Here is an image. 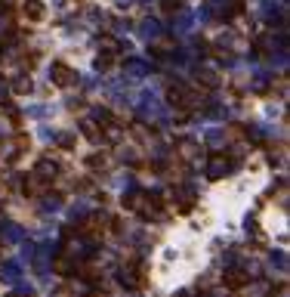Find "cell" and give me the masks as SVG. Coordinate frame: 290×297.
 <instances>
[{
  "mask_svg": "<svg viewBox=\"0 0 290 297\" xmlns=\"http://www.w3.org/2000/svg\"><path fill=\"white\" fill-rule=\"evenodd\" d=\"M49 81H53L56 87H71V84L78 81V71L68 69L65 62H53V69H49Z\"/></svg>",
  "mask_w": 290,
  "mask_h": 297,
  "instance_id": "1",
  "label": "cell"
},
{
  "mask_svg": "<svg viewBox=\"0 0 290 297\" xmlns=\"http://www.w3.org/2000/svg\"><path fill=\"white\" fill-rule=\"evenodd\" d=\"M22 239H25V229L19 223H10V220L0 223V242H3V245H19Z\"/></svg>",
  "mask_w": 290,
  "mask_h": 297,
  "instance_id": "2",
  "label": "cell"
},
{
  "mask_svg": "<svg viewBox=\"0 0 290 297\" xmlns=\"http://www.w3.org/2000/svg\"><path fill=\"white\" fill-rule=\"evenodd\" d=\"M151 71V65L145 62V59H127V65H124V74H130V78H145V74Z\"/></svg>",
  "mask_w": 290,
  "mask_h": 297,
  "instance_id": "3",
  "label": "cell"
},
{
  "mask_svg": "<svg viewBox=\"0 0 290 297\" xmlns=\"http://www.w3.org/2000/svg\"><path fill=\"white\" fill-rule=\"evenodd\" d=\"M59 174V164H56V161H49V158H40L37 161V167H34V176H37V180H53V176Z\"/></svg>",
  "mask_w": 290,
  "mask_h": 297,
  "instance_id": "4",
  "label": "cell"
},
{
  "mask_svg": "<svg viewBox=\"0 0 290 297\" xmlns=\"http://www.w3.org/2000/svg\"><path fill=\"white\" fill-rule=\"evenodd\" d=\"M19 279H22V269H19V263H13V260L0 263V282H6V285H16Z\"/></svg>",
  "mask_w": 290,
  "mask_h": 297,
  "instance_id": "5",
  "label": "cell"
},
{
  "mask_svg": "<svg viewBox=\"0 0 290 297\" xmlns=\"http://www.w3.org/2000/svg\"><path fill=\"white\" fill-rule=\"evenodd\" d=\"M226 174H228V161L223 155H213L207 161V176L210 180H219V176H226Z\"/></svg>",
  "mask_w": 290,
  "mask_h": 297,
  "instance_id": "6",
  "label": "cell"
},
{
  "mask_svg": "<svg viewBox=\"0 0 290 297\" xmlns=\"http://www.w3.org/2000/svg\"><path fill=\"white\" fill-rule=\"evenodd\" d=\"M198 81L207 84V87H219V81H223V78H219V71L213 69V65H201V69H198Z\"/></svg>",
  "mask_w": 290,
  "mask_h": 297,
  "instance_id": "7",
  "label": "cell"
},
{
  "mask_svg": "<svg viewBox=\"0 0 290 297\" xmlns=\"http://www.w3.org/2000/svg\"><path fill=\"white\" fill-rule=\"evenodd\" d=\"M139 35H142L145 40H158V37H161V22H158V19H145V22L139 25Z\"/></svg>",
  "mask_w": 290,
  "mask_h": 297,
  "instance_id": "8",
  "label": "cell"
},
{
  "mask_svg": "<svg viewBox=\"0 0 290 297\" xmlns=\"http://www.w3.org/2000/svg\"><path fill=\"white\" fill-rule=\"evenodd\" d=\"M192 22H194V16L189 10H182L176 16V22H173V31H176V35H185V31H192Z\"/></svg>",
  "mask_w": 290,
  "mask_h": 297,
  "instance_id": "9",
  "label": "cell"
},
{
  "mask_svg": "<svg viewBox=\"0 0 290 297\" xmlns=\"http://www.w3.org/2000/svg\"><path fill=\"white\" fill-rule=\"evenodd\" d=\"M269 266L278 269V273H287V254L284 251H272L269 254Z\"/></svg>",
  "mask_w": 290,
  "mask_h": 297,
  "instance_id": "10",
  "label": "cell"
},
{
  "mask_svg": "<svg viewBox=\"0 0 290 297\" xmlns=\"http://www.w3.org/2000/svg\"><path fill=\"white\" fill-rule=\"evenodd\" d=\"M25 16H28V19H44V3H40V0H25Z\"/></svg>",
  "mask_w": 290,
  "mask_h": 297,
  "instance_id": "11",
  "label": "cell"
},
{
  "mask_svg": "<svg viewBox=\"0 0 290 297\" xmlns=\"http://www.w3.org/2000/svg\"><path fill=\"white\" fill-rule=\"evenodd\" d=\"M204 140H207L213 149H219V146H226V130H219V127H213V130H207V133H204Z\"/></svg>",
  "mask_w": 290,
  "mask_h": 297,
  "instance_id": "12",
  "label": "cell"
},
{
  "mask_svg": "<svg viewBox=\"0 0 290 297\" xmlns=\"http://www.w3.org/2000/svg\"><path fill=\"white\" fill-rule=\"evenodd\" d=\"M247 279H250L247 273H238V269H228V276H226V285H228V288H241V285L247 282Z\"/></svg>",
  "mask_w": 290,
  "mask_h": 297,
  "instance_id": "13",
  "label": "cell"
},
{
  "mask_svg": "<svg viewBox=\"0 0 290 297\" xmlns=\"http://www.w3.org/2000/svg\"><path fill=\"white\" fill-rule=\"evenodd\" d=\"M13 90H16V93H22V96H25V93H31V90H34V84H31V78H25V74H19V78L13 81Z\"/></svg>",
  "mask_w": 290,
  "mask_h": 297,
  "instance_id": "14",
  "label": "cell"
},
{
  "mask_svg": "<svg viewBox=\"0 0 290 297\" xmlns=\"http://www.w3.org/2000/svg\"><path fill=\"white\" fill-rule=\"evenodd\" d=\"M124 208H130V210H136V208H142V192H130V195H124Z\"/></svg>",
  "mask_w": 290,
  "mask_h": 297,
  "instance_id": "15",
  "label": "cell"
},
{
  "mask_svg": "<svg viewBox=\"0 0 290 297\" xmlns=\"http://www.w3.org/2000/svg\"><path fill=\"white\" fill-rule=\"evenodd\" d=\"M250 87L257 90V93H262V90L269 87V74H266V71H257V74H253V84H250Z\"/></svg>",
  "mask_w": 290,
  "mask_h": 297,
  "instance_id": "16",
  "label": "cell"
},
{
  "mask_svg": "<svg viewBox=\"0 0 290 297\" xmlns=\"http://www.w3.org/2000/svg\"><path fill=\"white\" fill-rule=\"evenodd\" d=\"M117 282H121L124 288H136V276L130 273V269H121V273H117Z\"/></svg>",
  "mask_w": 290,
  "mask_h": 297,
  "instance_id": "17",
  "label": "cell"
},
{
  "mask_svg": "<svg viewBox=\"0 0 290 297\" xmlns=\"http://www.w3.org/2000/svg\"><path fill=\"white\" fill-rule=\"evenodd\" d=\"M99 47H105V53H117V50H121V44H117L114 37H102Z\"/></svg>",
  "mask_w": 290,
  "mask_h": 297,
  "instance_id": "18",
  "label": "cell"
},
{
  "mask_svg": "<svg viewBox=\"0 0 290 297\" xmlns=\"http://www.w3.org/2000/svg\"><path fill=\"white\" fill-rule=\"evenodd\" d=\"M53 140L59 142V146H65V149H71V146H74V137H71V133H56Z\"/></svg>",
  "mask_w": 290,
  "mask_h": 297,
  "instance_id": "19",
  "label": "cell"
},
{
  "mask_svg": "<svg viewBox=\"0 0 290 297\" xmlns=\"http://www.w3.org/2000/svg\"><path fill=\"white\" fill-rule=\"evenodd\" d=\"M179 152H182L185 158H194V155H198V146H194L192 140H185V142H182V149H179Z\"/></svg>",
  "mask_w": 290,
  "mask_h": 297,
  "instance_id": "20",
  "label": "cell"
},
{
  "mask_svg": "<svg viewBox=\"0 0 290 297\" xmlns=\"http://www.w3.org/2000/svg\"><path fill=\"white\" fill-rule=\"evenodd\" d=\"M83 133H87V137H90L93 142H99V140H102V137H99V130L93 127V121H83Z\"/></svg>",
  "mask_w": 290,
  "mask_h": 297,
  "instance_id": "21",
  "label": "cell"
},
{
  "mask_svg": "<svg viewBox=\"0 0 290 297\" xmlns=\"http://www.w3.org/2000/svg\"><path fill=\"white\" fill-rule=\"evenodd\" d=\"M40 208H44V210H59V208H62V201H59L56 195H47V201H44Z\"/></svg>",
  "mask_w": 290,
  "mask_h": 297,
  "instance_id": "22",
  "label": "cell"
},
{
  "mask_svg": "<svg viewBox=\"0 0 290 297\" xmlns=\"http://www.w3.org/2000/svg\"><path fill=\"white\" fill-rule=\"evenodd\" d=\"M87 210H90V205H87V201H78V205L71 208V217L78 220V217H83V214H87Z\"/></svg>",
  "mask_w": 290,
  "mask_h": 297,
  "instance_id": "23",
  "label": "cell"
},
{
  "mask_svg": "<svg viewBox=\"0 0 290 297\" xmlns=\"http://www.w3.org/2000/svg\"><path fill=\"white\" fill-rule=\"evenodd\" d=\"M127 31H130V22H114V35H127Z\"/></svg>",
  "mask_w": 290,
  "mask_h": 297,
  "instance_id": "24",
  "label": "cell"
},
{
  "mask_svg": "<svg viewBox=\"0 0 290 297\" xmlns=\"http://www.w3.org/2000/svg\"><path fill=\"white\" fill-rule=\"evenodd\" d=\"M108 62H112L108 56H99V59H96V71H105V69H108Z\"/></svg>",
  "mask_w": 290,
  "mask_h": 297,
  "instance_id": "25",
  "label": "cell"
},
{
  "mask_svg": "<svg viewBox=\"0 0 290 297\" xmlns=\"http://www.w3.org/2000/svg\"><path fill=\"white\" fill-rule=\"evenodd\" d=\"M136 158H139V155H136L133 149H124V152H121V161H136Z\"/></svg>",
  "mask_w": 290,
  "mask_h": 297,
  "instance_id": "26",
  "label": "cell"
},
{
  "mask_svg": "<svg viewBox=\"0 0 290 297\" xmlns=\"http://www.w3.org/2000/svg\"><path fill=\"white\" fill-rule=\"evenodd\" d=\"M108 140H112V142L121 140V127H108Z\"/></svg>",
  "mask_w": 290,
  "mask_h": 297,
  "instance_id": "27",
  "label": "cell"
},
{
  "mask_svg": "<svg viewBox=\"0 0 290 297\" xmlns=\"http://www.w3.org/2000/svg\"><path fill=\"white\" fill-rule=\"evenodd\" d=\"M93 115H96V118H99V121H108V118H112V115H108V112H105V108H96V112H93Z\"/></svg>",
  "mask_w": 290,
  "mask_h": 297,
  "instance_id": "28",
  "label": "cell"
},
{
  "mask_svg": "<svg viewBox=\"0 0 290 297\" xmlns=\"http://www.w3.org/2000/svg\"><path fill=\"white\" fill-rule=\"evenodd\" d=\"M3 99H6V84L0 81V103H3Z\"/></svg>",
  "mask_w": 290,
  "mask_h": 297,
  "instance_id": "29",
  "label": "cell"
},
{
  "mask_svg": "<svg viewBox=\"0 0 290 297\" xmlns=\"http://www.w3.org/2000/svg\"><path fill=\"white\" fill-rule=\"evenodd\" d=\"M3 133H6V121H3V118H0V137H3Z\"/></svg>",
  "mask_w": 290,
  "mask_h": 297,
  "instance_id": "30",
  "label": "cell"
},
{
  "mask_svg": "<svg viewBox=\"0 0 290 297\" xmlns=\"http://www.w3.org/2000/svg\"><path fill=\"white\" fill-rule=\"evenodd\" d=\"M0 205H3V201H0Z\"/></svg>",
  "mask_w": 290,
  "mask_h": 297,
  "instance_id": "31",
  "label": "cell"
}]
</instances>
